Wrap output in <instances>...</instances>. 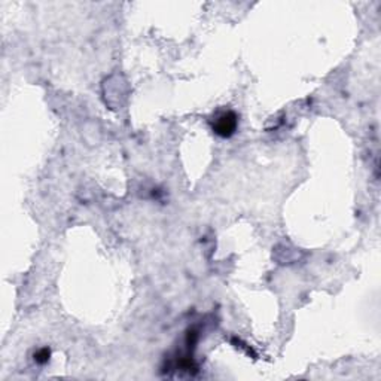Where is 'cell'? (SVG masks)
<instances>
[{
	"label": "cell",
	"mask_w": 381,
	"mask_h": 381,
	"mask_svg": "<svg viewBox=\"0 0 381 381\" xmlns=\"http://www.w3.org/2000/svg\"><path fill=\"white\" fill-rule=\"evenodd\" d=\"M34 359H36L38 363H46V362L49 360V350H48V349H42L41 352L36 353Z\"/></svg>",
	"instance_id": "7a4b0ae2"
},
{
	"label": "cell",
	"mask_w": 381,
	"mask_h": 381,
	"mask_svg": "<svg viewBox=\"0 0 381 381\" xmlns=\"http://www.w3.org/2000/svg\"><path fill=\"white\" fill-rule=\"evenodd\" d=\"M237 124H238L237 115L231 111H226L216 116L213 122V131L221 137H231L237 130Z\"/></svg>",
	"instance_id": "6da1fadb"
}]
</instances>
